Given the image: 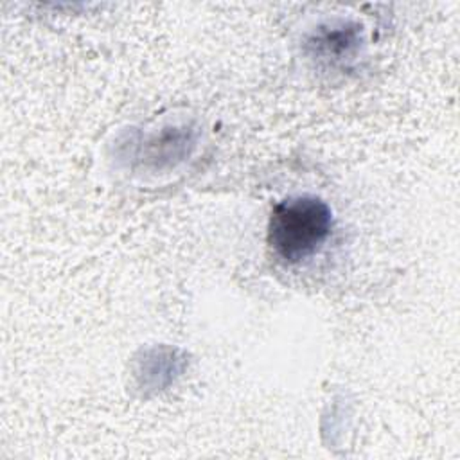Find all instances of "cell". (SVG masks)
I'll list each match as a JSON object with an SVG mask.
<instances>
[{
	"label": "cell",
	"instance_id": "cell-1",
	"mask_svg": "<svg viewBox=\"0 0 460 460\" xmlns=\"http://www.w3.org/2000/svg\"><path fill=\"white\" fill-rule=\"evenodd\" d=\"M332 228L329 205L316 196H289L275 205L268 241L286 262H302L314 255Z\"/></svg>",
	"mask_w": 460,
	"mask_h": 460
},
{
	"label": "cell",
	"instance_id": "cell-2",
	"mask_svg": "<svg viewBox=\"0 0 460 460\" xmlns=\"http://www.w3.org/2000/svg\"><path fill=\"white\" fill-rule=\"evenodd\" d=\"M358 45V31L350 25H331L314 36V47L325 56H349Z\"/></svg>",
	"mask_w": 460,
	"mask_h": 460
}]
</instances>
